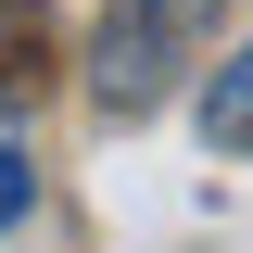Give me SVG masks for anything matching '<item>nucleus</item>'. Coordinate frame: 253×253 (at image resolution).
<instances>
[{
  "instance_id": "obj_4",
  "label": "nucleus",
  "mask_w": 253,
  "mask_h": 253,
  "mask_svg": "<svg viewBox=\"0 0 253 253\" xmlns=\"http://www.w3.org/2000/svg\"><path fill=\"white\" fill-rule=\"evenodd\" d=\"M26 38H38V0H0V76L26 63Z\"/></svg>"
},
{
  "instance_id": "obj_2",
  "label": "nucleus",
  "mask_w": 253,
  "mask_h": 253,
  "mask_svg": "<svg viewBox=\"0 0 253 253\" xmlns=\"http://www.w3.org/2000/svg\"><path fill=\"white\" fill-rule=\"evenodd\" d=\"M203 139H215V152H241V165H253V38H241V51L215 63V89H203Z\"/></svg>"
},
{
  "instance_id": "obj_3",
  "label": "nucleus",
  "mask_w": 253,
  "mask_h": 253,
  "mask_svg": "<svg viewBox=\"0 0 253 253\" xmlns=\"http://www.w3.org/2000/svg\"><path fill=\"white\" fill-rule=\"evenodd\" d=\"M26 203H38V165H26V139L0 126V228H26Z\"/></svg>"
},
{
  "instance_id": "obj_1",
  "label": "nucleus",
  "mask_w": 253,
  "mask_h": 253,
  "mask_svg": "<svg viewBox=\"0 0 253 253\" xmlns=\"http://www.w3.org/2000/svg\"><path fill=\"white\" fill-rule=\"evenodd\" d=\"M215 26H228V0H126L114 26H101V51H89V101L101 114H152Z\"/></svg>"
}]
</instances>
